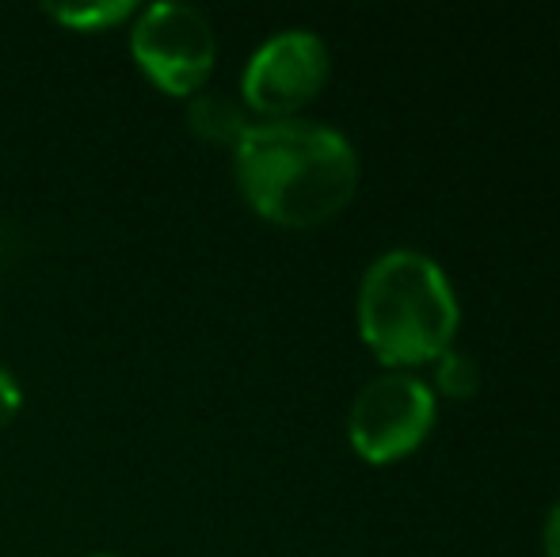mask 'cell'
<instances>
[{
    "mask_svg": "<svg viewBox=\"0 0 560 557\" xmlns=\"http://www.w3.org/2000/svg\"><path fill=\"white\" fill-rule=\"evenodd\" d=\"M244 199L279 225H320L351 202L359 156L339 130L310 119L252 123L233 146Z\"/></svg>",
    "mask_w": 560,
    "mask_h": 557,
    "instance_id": "obj_1",
    "label": "cell"
},
{
    "mask_svg": "<svg viewBox=\"0 0 560 557\" xmlns=\"http://www.w3.org/2000/svg\"><path fill=\"white\" fill-rule=\"evenodd\" d=\"M359 328L370 351L389 367L439 359L457 328V298L446 271L416 248L377 256L359 287Z\"/></svg>",
    "mask_w": 560,
    "mask_h": 557,
    "instance_id": "obj_2",
    "label": "cell"
},
{
    "mask_svg": "<svg viewBox=\"0 0 560 557\" xmlns=\"http://www.w3.org/2000/svg\"><path fill=\"white\" fill-rule=\"evenodd\" d=\"M130 50L161 92L195 96V92H202L210 69H214L218 35L199 8L156 0L133 23Z\"/></svg>",
    "mask_w": 560,
    "mask_h": 557,
    "instance_id": "obj_3",
    "label": "cell"
},
{
    "mask_svg": "<svg viewBox=\"0 0 560 557\" xmlns=\"http://www.w3.org/2000/svg\"><path fill=\"white\" fill-rule=\"evenodd\" d=\"M435 423V394L416 374L389 371L370 379L347 413L351 446L366 462H393L416 451Z\"/></svg>",
    "mask_w": 560,
    "mask_h": 557,
    "instance_id": "obj_4",
    "label": "cell"
},
{
    "mask_svg": "<svg viewBox=\"0 0 560 557\" xmlns=\"http://www.w3.org/2000/svg\"><path fill=\"white\" fill-rule=\"evenodd\" d=\"M328 81V46L313 31H279L248 58L241 89L267 119H294Z\"/></svg>",
    "mask_w": 560,
    "mask_h": 557,
    "instance_id": "obj_5",
    "label": "cell"
},
{
    "mask_svg": "<svg viewBox=\"0 0 560 557\" xmlns=\"http://www.w3.org/2000/svg\"><path fill=\"white\" fill-rule=\"evenodd\" d=\"M187 123L199 138L207 141H225V146H236L244 130L252 127L244 119V107L236 100H229L225 92H195L187 100Z\"/></svg>",
    "mask_w": 560,
    "mask_h": 557,
    "instance_id": "obj_6",
    "label": "cell"
},
{
    "mask_svg": "<svg viewBox=\"0 0 560 557\" xmlns=\"http://www.w3.org/2000/svg\"><path fill=\"white\" fill-rule=\"evenodd\" d=\"M46 15L77 31H104L115 27L118 20L133 15L130 0H96V4H46Z\"/></svg>",
    "mask_w": 560,
    "mask_h": 557,
    "instance_id": "obj_7",
    "label": "cell"
},
{
    "mask_svg": "<svg viewBox=\"0 0 560 557\" xmlns=\"http://www.w3.org/2000/svg\"><path fill=\"white\" fill-rule=\"evenodd\" d=\"M435 374H439V390L450 394V397H469L472 390L480 386L477 363H472L465 351H454V348H446L443 356H439Z\"/></svg>",
    "mask_w": 560,
    "mask_h": 557,
    "instance_id": "obj_8",
    "label": "cell"
},
{
    "mask_svg": "<svg viewBox=\"0 0 560 557\" xmlns=\"http://www.w3.org/2000/svg\"><path fill=\"white\" fill-rule=\"evenodd\" d=\"M20 405H23L20 382H15L12 371L0 363V428H8V423H12V417L20 413Z\"/></svg>",
    "mask_w": 560,
    "mask_h": 557,
    "instance_id": "obj_9",
    "label": "cell"
},
{
    "mask_svg": "<svg viewBox=\"0 0 560 557\" xmlns=\"http://www.w3.org/2000/svg\"><path fill=\"white\" fill-rule=\"evenodd\" d=\"M541 543H546V557H560V500L549 508L546 531H541Z\"/></svg>",
    "mask_w": 560,
    "mask_h": 557,
    "instance_id": "obj_10",
    "label": "cell"
},
{
    "mask_svg": "<svg viewBox=\"0 0 560 557\" xmlns=\"http://www.w3.org/2000/svg\"><path fill=\"white\" fill-rule=\"evenodd\" d=\"M84 557H118V554H84Z\"/></svg>",
    "mask_w": 560,
    "mask_h": 557,
    "instance_id": "obj_11",
    "label": "cell"
}]
</instances>
